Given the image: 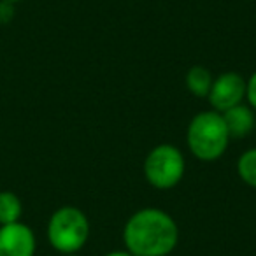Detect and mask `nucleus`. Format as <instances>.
<instances>
[{"instance_id":"1","label":"nucleus","mask_w":256,"mask_h":256,"mask_svg":"<svg viewBox=\"0 0 256 256\" xmlns=\"http://www.w3.org/2000/svg\"><path fill=\"white\" fill-rule=\"evenodd\" d=\"M123 240L126 251L134 256H167L178 246L179 230L170 214L146 207L126 221Z\"/></svg>"},{"instance_id":"2","label":"nucleus","mask_w":256,"mask_h":256,"mask_svg":"<svg viewBox=\"0 0 256 256\" xmlns=\"http://www.w3.org/2000/svg\"><path fill=\"white\" fill-rule=\"evenodd\" d=\"M186 139L192 154L202 162H214L221 158L230 142L223 116L216 110L195 114L188 124Z\"/></svg>"},{"instance_id":"3","label":"nucleus","mask_w":256,"mask_h":256,"mask_svg":"<svg viewBox=\"0 0 256 256\" xmlns=\"http://www.w3.org/2000/svg\"><path fill=\"white\" fill-rule=\"evenodd\" d=\"M90 237V221L81 209L65 206L56 209L48 221V240L62 254H74L84 248Z\"/></svg>"},{"instance_id":"4","label":"nucleus","mask_w":256,"mask_h":256,"mask_svg":"<svg viewBox=\"0 0 256 256\" xmlns=\"http://www.w3.org/2000/svg\"><path fill=\"white\" fill-rule=\"evenodd\" d=\"M184 156L172 144L153 148L144 162V176L156 190H170L179 184L184 176Z\"/></svg>"},{"instance_id":"5","label":"nucleus","mask_w":256,"mask_h":256,"mask_svg":"<svg viewBox=\"0 0 256 256\" xmlns=\"http://www.w3.org/2000/svg\"><path fill=\"white\" fill-rule=\"evenodd\" d=\"M246 88L248 81L238 72H223L212 81L207 98L216 112H224L242 104L246 98Z\"/></svg>"},{"instance_id":"6","label":"nucleus","mask_w":256,"mask_h":256,"mask_svg":"<svg viewBox=\"0 0 256 256\" xmlns=\"http://www.w3.org/2000/svg\"><path fill=\"white\" fill-rule=\"evenodd\" d=\"M37 240L28 224L11 223L0 226V256H34Z\"/></svg>"},{"instance_id":"7","label":"nucleus","mask_w":256,"mask_h":256,"mask_svg":"<svg viewBox=\"0 0 256 256\" xmlns=\"http://www.w3.org/2000/svg\"><path fill=\"white\" fill-rule=\"evenodd\" d=\"M221 116H223V121L226 124L230 139L232 137L240 139V137L249 136L252 132V128H254V112L248 106H242V104L221 112Z\"/></svg>"},{"instance_id":"8","label":"nucleus","mask_w":256,"mask_h":256,"mask_svg":"<svg viewBox=\"0 0 256 256\" xmlns=\"http://www.w3.org/2000/svg\"><path fill=\"white\" fill-rule=\"evenodd\" d=\"M212 74H210L209 68L202 67V65H195L188 70L186 74V88L193 93L195 96H207L210 92V86H212Z\"/></svg>"},{"instance_id":"9","label":"nucleus","mask_w":256,"mask_h":256,"mask_svg":"<svg viewBox=\"0 0 256 256\" xmlns=\"http://www.w3.org/2000/svg\"><path fill=\"white\" fill-rule=\"evenodd\" d=\"M23 214V204L12 192H0V226L18 223Z\"/></svg>"},{"instance_id":"10","label":"nucleus","mask_w":256,"mask_h":256,"mask_svg":"<svg viewBox=\"0 0 256 256\" xmlns=\"http://www.w3.org/2000/svg\"><path fill=\"white\" fill-rule=\"evenodd\" d=\"M237 174L251 188H256V148L248 150L237 160Z\"/></svg>"},{"instance_id":"11","label":"nucleus","mask_w":256,"mask_h":256,"mask_svg":"<svg viewBox=\"0 0 256 256\" xmlns=\"http://www.w3.org/2000/svg\"><path fill=\"white\" fill-rule=\"evenodd\" d=\"M14 14H16L14 4L0 0V25H8V23H11L12 20H14Z\"/></svg>"},{"instance_id":"12","label":"nucleus","mask_w":256,"mask_h":256,"mask_svg":"<svg viewBox=\"0 0 256 256\" xmlns=\"http://www.w3.org/2000/svg\"><path fill=\"white\" fill-rule=\"evenodd\" d=\"M246 98L249 100L252 109H256V72H252V76L248 81V88H246Z\"/></svg>"},{"instance_id":"13","label":"nucleus","mask_w":256,"mask_h":256,"mask_svg":"<svg viewBox=\"0 0 256 256\" xmlns=\"http://www.w3.org/2000/svg\"><path fill=\"white\" fill-rule=\"evenodd\" d=\"M106 256H134V254H130L128 251H112V252H107Z\"/></svg>"},{"instance_id":"14","label":"nucleus","mask_w":256,"mask_h":256,"mask_svg":"<svg viewBox=\"0 0 256 256\" xmlns=\"http://www.w3.org/2000/svg\"><path fill=\"white\" fill-rule=\"evenodd\" d=\"M4 2H11V4H18V2H23V0H4Z\"/></svg>"},{"instance_id":"15","label":"nucleus","mask_w":256,"mask_h":256,"mask_svg":"<svg viewBox=\"0 0 256 256\" xmlns=\"http://www.w3.org/2000/svg\"><path fill=\"white\" fill-rule=\"evenodd\" d=\"M65 256H76V254H65Z\"/></svg>"}]
</instances>
